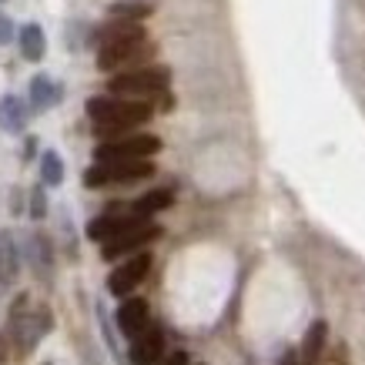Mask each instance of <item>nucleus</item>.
Here are the masks:
<instances>
[{
    "label": "nucleus",
    "instance_id": "1",
    "mask_svg": "<svg viewBox=\"0 0 365 365\" xmlns=\"http://www.w3.org/2000/svg\"><path fill=\"white\" fill-rule=\"evenodd\" d=\"M88 118L91 128L101 141H111V138H124L134 134L141 124H148L155 118V104L151 101H131V98H111V94H98L88 101Z\"/></svg>",
    "mask_w": 365,
    "mask_h": 365
},
{
    "label": "nucleus",
    "instance_id": "2",
    "mask_svg": "<svg viewBox=\"0 0 365 365\" xmlns=\"http://www.w3.org/2000/svg\"><path fill=\"white\" fill-rule=\"evenodd\" d=\"M7 332H11L14 339V349H17V355H31L37 345H41V339H44L47 332H51V312H47V305H34L31 295L24 292V295H17L11 305V322H7Z\"/></svg>",
    "mask_w": 365,
    "mask_h": 365
},
{
    "label": "nucleus",
    "instance_id": "3",
    "mask_svg": "<svg viewBox=\"0 0 365 365\" xmlns=\"http://www.w3.org/2000/svg\"><path fill=\"white\" fill-rule=\"evenodd\" d=\"M108 94L111 98H131V101H161L171 94V67L168 64H148L141 71H128V74H114L108 78Z\"/></svg>",
    "mask_w": 365,
    "mask_h": 365
},
{
    "label": "nucleus",
    "instance_id": "4",
    "mask_svg": "<svg viewBox=\"0 0 365 365\" xmlns=\"http://www.w3.org/2000/svg\"><path fill=\"white\" fill-rule=\"evenodd\" d=\"M158 44L151 37H138V41H121V44H108L98 51V71L101 74H128V71H141V67L155 64Z\"/></svg>",
    "mask_w": 365,
    "mask_h": 365
},
{
    "label": "nucleus",
    "instance_id": "5",
    "mask_svg": "<svg viewBox=\"0 0 365 365\" xmlns=\"http://www.w3.org/2000/svg\"><path fill=\"white\" fill-rule=\"evenodd\" d=\"M161 151V138L148 131H134L124 138H111V141H98L94 148V161L108 165V161H151Z\"/></svg>",
    "mask_w": 365,
    "mask_h": 365
},
{
    "label": "nucleus",
    "instance_id": "6",
    "mask_svg": "<svg viewBox=\"0 0 365 365\" xmlns=\"http://www.w3.org/2000/svg\"><path fill=\"white\" fill-rule=\"evenodd\" d=\"M158 168L155 161H108V165H94L84 171V188H108V185H138L148 181Z\"/></svg>",
    "mask_w": 365,
    "mask_h": 365
},
{
    "label": "nucleus",
    "instance_id": "7",
    "mask_svg": "<svg viewBox=\"0 0 365 365\" xmlns=\"http://www.w3.org/2000/svg\"><path fill=\"white\" fill-rule=\"evenodd\" d=\"M158 238H161V225L155 222H144L138 225V228H131V232L118 235V238H111V242L101 245V258L104 262H118V258H131V255L138 252H148V245H155Z\"/></svg>",
    "mask_w": 365,
    "mask_h": 365
},
{
    "label": "nucleus",
    "instance_id": "8",
    "mask_svg": "<svg viewBox=\"0 0 365 365\" xmlns=\"http://www.w3.org/2000/svg\"><path fill=\"white\" fill-rule=\"evenodd\" d=\"M151 262H155V258H151V252L131 255L128 262H121V265L108 275V292H111V295H118V299H131V292L141 285L144 278H148V272H151Z\"/></svg>",
    "mask_w": 365,
    "mask_h": 365
},
{
    "label": "nucleus",
    "instance_id": "9",
    "mask_svg": "<svg viewBox=\"0 0 365 365\" xmlns=\"http://www.w3.org/2000/svg\"><path fill=\"white\" fill-rule=\"evenodd\" d=\"M165 359V329L161 325H148L128 349V362L131 365H161Z\"/></svg>",
    "mask_w": 365,
    "mask_h": 365
},
{
    "label": "nucleus",
    "instance_id": "10",
    "mask_svg": "<svg viewBox=\"0 0 365 365\" xmlns=\"http://www.w3.org/2000/svg\"><path fill=\"white\" fill-rule=\"evenodd\" d=\"M64 101V84L51 74H34L27 81V104H31L34 114H44L51 108H57Z\"/></svg>",
    "mask_w": 365,
    "mask_h": 365
},
{
    "label": "nucleus",
    "instance_id": "11",
    "mask_svg": "<svg viewBox=\"0 0 365 365\" xmlns=\"http://www.w3.org/2000/svg\"><path fill=\"white\" fill-rule=\"evenodd\" d=\"M138 37H148L144 24H134V21H118V17H108L104 24L91 27V44L98 47H108V44H121V41H138Z\"/></svg>",
    "mask_w": 365,
    "mask_h": 365
},
{
    "label": "nucleus",
    "instance_id": "12",
    "mask_svg": "<svg viewBox=\"0 0 365 365\" xmlns=\"http://www.w3.org/2000/svg\"><path fill=\"white\" fill-rule=\"evenodd\" d=\"M151 325V309L144 299H124L121 309H118V329H121L124 339H138Z\"/></svg>",
    "mask_w": 365,
    "mask_h": 365
},
{
    "label": "nucleus",
    "instance_id": "13",
    "mask_svg": "<svg viewBox=\"0 0 365 365\" xmlns=\"http://www.w3.org/2000/svg\"><path fill=\"white\" fill-rule=\"evenodd\" d=\"M325 342H329V325H325V319H315L299 345V365H322V359L329 352Z\"/></svg>",
    "mask_w": 365,
    "mask_h": 365
},
{
    "label": "nucleus",
    "instance_id": "14",
    "mask_svg": "<svg viewBox=\"0 0 365 365\" xmlns=\"http://www.w3.org/2000/svg\"><path fill=\"white\" fill-rule=\"evenodd\" d=\"M24 252H27V262H31V268L37 272V275L41 278L51 275V268H54V245H51V238H47L44 232L27 235Z\"/></svg>",
    "mask_w": 365,
    "mask_h": 365
},
{
    "label": "nucleus",
    "instance_id": "15",
    "mask_svg": "<svg viewBox=\"0 0 365 365\" xmlns=\"http://www.w3.org/2000/svg\"><path fill=\"white\" fill-rule=\"evenodd\" d=\"M17 44H21V57L31 61V64H41L47 57V34L37 21H27L17 31Z\"/></svg>",
    "mask_w": 365,
    "mask_h": 365
},
{
    "label": "nucleus",
    "instance_id": "16",
    "mask_svg": "<svg viewBox=\"0 0 365 365\" xmlns=\"http://www.w3.org/2000/svg\"><path fill=\"white\" fill-rule=\"evenodd\" d=\"M31 104L17 94H4L0 98V128L7 134H21L27 128V118H31Z\"/></svg>",
    "mask_w": 365,
    "mask_h": 365
},
{
    "label": "nucleus",
    "instance_id": "17",
    "mask_svg": "<svg viewBox=\"0 0 365 365\" xmlns=\"http://www.w3.org/2000/svg\"><path fill=\"white\" fill-rule=\"evenodd\" d=\"M171 205H175V191H171V188H155V191H148V195H141L138 201H131L128 208H131V215H138V218H148V222H151V215L171 208Z\"/></svg>",
    "mask_w": 365,
    "mask_h": 365
},
{
    "label": "nucleus",
    "instance_id": "18",
    "mask_svg": "<svg viewBox=\"0 0 365 365\" xmlns=\"http://www.w3.org/2000/svg\"><path fill=\"white\" fill-rule=\"evenodd\" d=\"M21 275V255L11 232H0V285H11Z\"/></svg>",
    "mask_w": 365,
    "mask_h": 365
},
{
    "label": "nucleus",
    "instance_id": "19",
    "mask_svg": "<svg viewBox=\"0 0 365 365\" xmlns=\"http://www.w3.org/2000/svg\"><path fill=\"white\" fill-rule=\"evenodd\" d=\"M151 14H155V4H151V0H118V4L108 7V17L134 21V24H144Z\"/></svg>",
    "mask_w": 365,
    "mask_h": 365
},
{
    "label": "nucleus",
    "instance_id": "20",
    "mask_svg": "<svg viewBox=\"0 0 365 365\" xmlns=\"http://www.w3.org/2000/svg\"><path fill=\"white\" fill-rule=\"evenodd\" d=\"M41 185H51V188L64 185V158L57 155L54 148L41 155Z\"/></svg>",
    "mask_w": 365,
    "mask_h": 365
},
{
    "label": "nucleus",
    "instance_id": "21",
    "mask_svg": "<svg viewBox=\"0 0 365 365\" xmlns=\"http://www.w3.org/2000/svg\"><path fill=\"white\" fill-rule=\"evenodd\" d=\"M27 218H31V222H44L47 218V191H44V185H34V188L27 191Z\"/></svg>",
    "mask_w": 365,
    "mask_h": 365
},
{
    "label": "nucleus",
    "instance_id": "22",
    "mask_svg": "<svg viewBox=\"0 0 365 365\" xmlns=\"http://www.w3.org/2000/svg\"><path fill=\"white\" fill-rule=\"evenodd\" d=\"M17 31H21V27H17V24H14L4 11H0V47L14 44V41H17Z\"/></svg>",
    "mask_w": 365,
    "mask_h": 365
},
{
    "label": "nucleus",
    "instance_id": "23",
    "mask_svg": "<svg viewBox=\"0 0 365 365\" xmlns=\"http://www.w3.org/2000/svg\"><path fill=\"white\" fill-rule=\"evenodd\" d=\"M322 365H349V345H345V342H335L332 349L325 352Z\"/></svg>",
    "mask_w": 365,
    "mask_h": 365
},
{
    "label": "nucleus",
    "instance_id": "24",
    "mask_svg": "<svg viewBox=\"0 0 365 365\" xmlns=\"http://www.w3.org/2000/svg\"><path fill=\"white\" fill-rule=\"evenodd\" d=\"M161 365H188V352L175 349L171 355H165V359H161Z\"/></svg>",
    "mask_w": 365,
    "mask_h": 365
},
{
    "label": "nucleus",
    "instance_id": "25",
    "mask_svg": "<svg viewBox=\"0 0 365 365\" xmlns=\"http://www.w3.org/2000/svg\"><path fill=\"white\" fill-rule=\"evenodd\" d=\"M34 155H37V138L31 134V138H24V161H31Z\"/></svg>",
    "mask_w": 365,
    "mask_h": 365
},
{
    "label": "nucleus",
    "instance_id": "26",
    "mask_svg": "<svg viewBox=\"0 0 365 365\" xmlns=\"http://www.w3.org/2000/svg\"><path fill=\"white\" fill-rule=\"evenodd\" d=\"M7 349H11V332H0V362H7Z\"/></svg>",
    "mask_w": 365,
    "mask_h": 365
},
{
    "label": "nucleus",
    "instance_id": "27",
    "mask_svg": "<svg viewBox=\"0 0 365 365\" xmlns=\"http://www.w3.org/2000/svg\"><path fill=\"white\" fill-rule=\"evenodd\" d=\"M0 4H7V0H0Z\"/></svg>",
    "mask_w": 365,
    "mask_h": 365
}]
</instances>
